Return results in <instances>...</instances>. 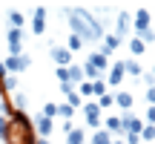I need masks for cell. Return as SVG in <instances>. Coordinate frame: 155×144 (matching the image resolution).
<instances>
[{"label":"cell","mask_w":155,"mask_h":144,"mask_svg":"<svg viewBox=\"0 0 155 144\" xmlns=\"http://www.w3.org/2000/svg\"><path fill=\"white\" fill-rule=\"evenodd\" d=\"M6 75H9V72H6V67H3V63H0V81H3Z\"/></svg>","instance_id":"36"},{"label":"cell","mask_w":155,"mask_h":144,"mask_svg":"<svg viewBox=\"0 0 155 144\" xmlns=\"http://www.w3.org/2000/svg\"><path fill=\"white\" fill-rule=\"evenodd\" d=\"M55 75H58V81H61V84H69V72H66V67H58Z\"/></svg>","instance_id":"30"},{"label":"cell","mask_w":155,"mask_h":144,"mask_svg":"<svg viewBox=\"0 0 155 144\" xmlns=\"http://www.w3.org/2000/svg\"><path fill=\"white\" fill-rule=\"evenodd\" d=\"M66 72H69V84H72V87H78V84L83 81V69L78 67V63H69Z\"/></svg>","instance_id":"19"},{"label":"cell","mask_w":155,"mask_h":144,"mask_svg":"<svg viewBox=\"0 0 155 144\" xmlns=\"http://www.w3.org/2000/svg\"><path fill=\"white\" fill-rule=\"evenodd\" d=\"M40 115H46V118H52V121H55V115H58V104H52V101H49V104L43 107V112H40Z\"/></svg>","instance_id":"29"},{"label":"cell","mask_w":155,"mask_h":144,"mask_svg":"<svg viewBox=\"0 0 155 144\" xmlns=\"http://www.w3.org/2000/svg\"><path fill=\"white\" fill-rule=\"evenodd\" d=\"M86 63H89V67H95V69L101 72V75L109 69V58H106V55H101V52H92V55L86 58Z\"/></svg>","instance_id":"14"},{"label":"cell","mask_w":155,"mask_h":144,"mask_svg":"<svg viewBox=\"0 0 155 144\" xmlns=\"http://www.w3.org/2000/svg\"><path fill=\"white\" fill-rule=\"evenodd\" d=\"M118 46H121V38H115V35H104V38H101V49H98V52L109 58L112 52L118 49Z\"/></svg>","instance_id":"13"},{"label":"cell","mask_w":155,"mask_h":144,"mask_svg":"<svg viewBox=\"0 0 155 144\" xmlns=\"http://www.w3.org/2000/svg\"><path fill=\"white\" fill-rule=\"evenodd\" d=\"M104 92H106V81H104V78H98V81H92V95H98V98H101Z\"/></svg>","instance_id":"28"},{"label":"cell","mask_w":155,"mask_h":144,"mask_svg":"<svg viewBox=\"0 0 155 144\" xmlns=\"http://www.w3.org/2000/svg\"><path fill=\"white\" fill-rule=\"evenodd\" d=\"M150 75H152V78H155V63H152V69H150Z\"/></svg>","instance_id":"39"},{"label":"cell","mask_w":155,"mask_h":144,"mask_svg":"<svg viewBox=\"0 0 155 144\" xmlns=\"http://www.w3.org/2000/svg\"><path fill=\"white\" fill-rule=\"evenodd\" d=\"M72 115H75V110L69 104H58V115L55 118H63V121H72Z\"/></svg>","instance_id":"25"},{"label":"cell","mask_w":155,"mask_h":144,"mask_svg":"<svg viewBox=\"0 0 155 144\" xmlns=\"http://www.w3.org/2000/svg\"><path fill=\"white\" fill-rule=\"evenodd\" d=\"M124 72L132 75V78H141L144 75V67L138 63V58H127V61H124Z\"/></svg>","instance_id":"16"},{"label":"cell","mask_w":155,"mask_h":144,"mask_svg":"<svg viewBox=\"0 0 155 144\" xmlns=\"http://www.w3.org/2000/svg\"><path fill=\"white\" fill-rule=\"evenodd\" d=\"M124 78H127V72H124V61H115L109 63V75H106V84H112V87H121Z\"/></svg>","instance_id":"10"},{"label":"cell","mask_w":155,"mask_h":144,"mask_svg":"<svg viewBox=\"0 0 155 144\" xmlns=\"http://www.w3.org/2000/svg\"><path fill=\"white\" fill-rule=\"evenodd\" d=\"M147 104H155V87L147 89Z\"/></svg>","instance_id":"33"},{"label":"cell","mask_w":155,"mask_h":144,"mask_svg":"<svg viewBox=\"0 0 155 144\" xmlns=\"http://www.w3.org/2000/svg\"><path fill=\"white\" fill-rule=\"evenodd\" d=\"M66 17H69V26H72V35L86 43V40H101L104 38V26L101 20L86 9H66Z\"/></svg>","instance_id":"1"},{"label":"cell","mask_w":155,"mask_h":144,"mask_svg":"<svg viewBox=\"0 0 155 144\" xmlns=\"http://www.w3.org/2000/svg\"><path fill=\"white\" fill-rule=\"evenodd\" d=\"M61 130H63V133H69V130H75V124H72V121H63V124H61Z\"/></svg>","instance_id":"35"},{"label":"cell","mask_w":155,"mask_h":144,"mask_svg":"<svg viewBox=\"0 0 155 144\" xmlns=\"http://www.w3.org/2000/svg\"><path fill=\"white\" fill-rule=\"evenodd\" d=\"M147 49H150V46H144V43H141L138 38H132V40H129V52H132V58H138V55H144Z\"/></svg>","instance_id":"23"},{"label":"cell","mask_w":155,"mask_h":144,"mask_svg":"<svg viewBox=\"0 0 155 144\" xmlns=\"http://www.w3.org/2000/svg\"><path fill=\"white\" fill-rule=\"evenodd\" d=\"M129 29H132V15H129V12H121V15H118V23H115V32H112V35L124 40V38L129 35Z\"/></svg>","instance_id":"9"},{"label":"cell","mask_w":155,"mask_h":144,"mask_svg":"<svg viewBox=\"0 0 155 144\" xmlns=\"http://www.w3.org/2000/svg\"><path fill=\"white\" fill-rule=\"evenodd\" d=\"M66 49H69V52H78V49H83V40L78 38V35H69V43H66Z\"/></svg>","instance_id":"27"},{"label":"cell","mask_w":155,"mask_h":144,"mask_svg":"<svg viewBox=\"0 0 155 144\" xmlns=\"http://www.w3.org/2000/svg\"><path fill=\"white\" fill-rule=\"evenodd\" d=\"M35 144H52L49 139H38V141H35Z\"/></svg>","instance_id":"37"},{"label":"cell","mask_w":155,"mask_h":144,"mask_svg":"<svg viewBox=\"0 0 155 144\" xmlns=\"http://www.w3.org/2000/svg\"><path fill=\"white\" fill-rule=\"evenodd\" d=\"M6 43H9V55H23V29H9Z\"/></svg>","instance_id":"6"},{"label":"cell","mask_w":155,"mask_h":144,"mask_svg":"<svg viewBox=\"0 0 155 144\" xmlns=\"http://www.w3.org/2000/svg\"><path fill=\"white\" fill-rule=\"evenodd\" d=\"M6 124H9L6 115H0V141H6Z\"/></svg>","instance_id":"32"},{"label":"cell","mask_w":155,"mask_h":144,"mask_svg":"<svg viewBox=\"0 0 155 144\" xmlns=\"http://www.w3.org/2000/svg\"><path fill=\"white\" fill-rule=\"evenodd\" d=\"M112 144H124V139H112Z\"/></svg>","instance_id":"38"},{"label":"cell","mask_w":155,"mask_h":144,"mask_svg":"<svg viewBox=\"0 0 155 144\" xmlns=\"http://www.w3.org/2000/svg\"><path fill=\"white\" fill-rule=\"evenodd\" d=\"M112 101H115V107H121L124 112H129V110H132V104H135L132 92H124V89H121V92H115V95H112Z\"/></svg>","instance_id":"15"},{"label":"cell","mask_w":155,"mask_h":144,"mask_svg":"<svg viewBox=\"0 0 155 144\" xmlns=\"http://www.w3.org/2000/svg\"><path fill=\"white\" fill-rule=\"evenodd\" d=\"M89 144H112V135L106 133L104 127H101V130H95V133H92V139H89Z\"/></svg>","instance_id":"21"},{"label":"cell","mask_w":155,"mask_h":144,"mask_svg":"<svg viewBox=\"0 0 155 144\" xmlns=\"http://www.w3.org/2000/svg\"><path fill=\"white\" fill-rule=\"evenodd\" d=\"M6 20H9V29H23L26 17H23V12H9V15H6Z\"/></svg>","instance_id":"20"},{"label":"cell","mask_w":155,"mask_h":144,"mask_svg":"<svg viewBox=\"0 0 155 144\" xmlns=\"http://www.w3.org/2000/svg\"><path fill=\"white\" fill-rule=\"evenodd\" d=\"M32 130H35V135H40V139H49L52 130H55V124H52V118H46V115H35Z\"/></svg>","instance_id":"7"},{"label":"cell","mask_w":155,"mask_h":144,"mask_svg":"<svg viewBox=\"0 0 155 144\" xmlns=\"http://www.w3.org/2000/svg\"><path fill=\"white\" fill-rule=\"evenodd\" d=\"M61 92L69 95V92H75V87H72V84H61Z\"/></svg>","instance_id":"34"},{"label":"cell","mask_w":155,"mask_h":144,"mask_svg":"<svg viewBox=\"0 0 155 144\" xmlns=\"http://www.w3.org/2000/svg\"><path fill=\"white\" fill-rule=\"evenodd\" d=\"M49 55H52V61H55L58 67H69V63H72V52H69L66 46H52Z\"/></svg>","instance_id":"11"},{"label":"cell","mask_w":155,"mask_h":144,"mask_svg":"<svg viewBox=\"0 0 155 144\" xmlns=\"http://www.w3.org/2000/svg\"><path fill=\"white\" fill-rule=\"evenodd\" d=\"M132 29H135V35L152 29V15H150V9H138V12L132 15Z\"/></svg>","instance_id":"4"},{"label":"cell","mask_w":155,"mask_h":144,"mask_svg":"<svg viewBox=\"0 0 155 144\" xmlns=\"http://www.w3.org/2000/svg\"><path fill=\"white\" fill-rule=\"evenodd\" d=\"M6 141L3 144H35L38 141V135H35L32 130V118L26 115V112H12L9 118H6Z\"/></svg>","instance_id":"2"},{"label":"cell","mask_w":155,"mask_h":144,"mask_svg":"<svg viewBox=\"0 0 155 144\" xmlns=\"http://www.w3.org/2000/svg\"><path fill=\"white\" fill-rule=\"evenodd\" d=\"M0 98H3V87H0Z\"/></svg>","instance_id":"40"},{"label":"cell","mask_w":155,"mask_h":144,"mask_svg":"<svg viewBox=\"0 0 155 144\" xmlns=\"http://www.w3.org/2000/svg\"><path fill=\"white\" fill-rule=\"evenodd\" d=\"M81 110H83V118H86V127L101 130V110H98V104H95V101H89V104H83Z\"/></svg>","instance_id":"8"},{"label":"cell","mask_w":155,"mask_h":144,"mask_svg":"<svg viewBox=\"0 0 155 144\" xmlns=\"http://www.w3.org/2000/svg\"><path fill=\"white\" fill-rule=\"evenodd\" d=\"M138 139L141 141H155V124H144L141 133H138Z\"/></svg>","instance_id":"22"},{"label":"cell","mask_w":155,"mask_h":144,"mask_svg":"<svg viewBox=\"0 0 155 144\" xmlns=\"http://www.w3.org/2000/svg\"><path fill=\"white\" fill-rule=\"evenodd\" d=\"M147 124H155V104H147Z\"/></svg>","instance_id":"31"},{"label":"cell","mask_w":155,"mask_h":144,"mask_svg":"<svg viewBox=\"0 0 155 144\" xmlns=\"http://www.w3.org/2000/svg\"><path fill=\"white\" fill-rule=\"evenodd\" d=\"M66 104L72 107V110H81V107H83V98H81L78 92H69V95H66Z\"/></svg>","instance_id":"26"},{"label":"cell","mask_w":155,"mask_h":144,"mask_svg":"<svg viewBox=\"0 0 155 144\" xmlns=\"http://www.w3.org/2000/svg\"><path fill=\"white\" fill-rule=\"evenodd\" d=\"M32 32L35 35H43L46 32V9H43V6H38L35 15H32Z\"/></svg>","instance_id":"12"},{"label":"cell","mask_w":155,"mask_h":144,"mask_svg":"<svg viewBox=\"0 0 155 144\" xmlns=\"http://www.w3.org/2000/svg\"><path fill=\"white\" fill-rule=\"evenodd\" d=\"M66 144H86V133H83V127H75L66 133Z\"/></svg>","instance_id":"18"},{"label":"cell","mask_w":155,"mask_h":144,"mask_svg":"<svg viewBox=\"0 0 155 144\" xmlns=\"http://www.w3.org/2000/svg\"><path fill=\"white\" fill-rule=\"evenodd\" d=\"M29 63H32V58L23 52V55H9V58L3 61V67H6V72H9V75H17V72L29 69Z\"/></svg>","instance_id":"3"},{"label":"cell","mask_w":155,"mask_h":144,"mask_svg":"<svg viewBox=\"0 0 155 144\" xmlns=\"http://www.w3.org/2000/svg\"><path fill=\"white\" fill-rule=\"evenodd\" d=\"M95 104H98V110H101V112H104V110H109V107H115V101H112V92H104L98 101H95Z\"/></svg>","instance_id":"24"},{"label":"cell","mask_w":155,"mask_h":144,"mask_svg":"<svg viewBox=\"0 0 155 144\" xmlns=\"http://www.w3.org/2000/svg\"><path fill=\"white\" fill-rule=\"evenodd\" d=\"M104 130L109 135H124V127H121V118H118V115H109V118H106V121H104Z\"/></svg>","instance_id":"17"},{"label":"cell","mask_w":155,"mask_h":144,"mask_svg":"<svg viewBox=\"0 0 155 144\" xmlns=\"http://www.w3.org/2000/svg\"><path fill=\"white\" fill-rule=\"evenodd\" d=\"M121 127H124V135H138L141 127H144V121H141L138 115H132V112H124L121 115Z\"/></svg>","instance_id":"5"}]
</instances>
